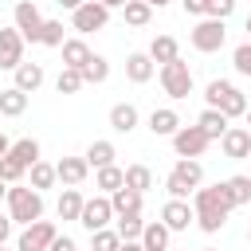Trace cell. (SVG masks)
Returning a JSON list of instances; mask_svg holds the SVG:
<instances>
[{"instance_id": "3", "label": "cell", "mask_w": 251, "mask_h": 251, "mask_svg": "<svg viewBox=\"0 0 251 251\" xmlns=\"http://www.w3.org/2000/svg\"><path fill=\"white\" fill-rule=\"evenodd\" d=\"M204 102H208L212 110H224L227 118H243V114H247V98H243V90L231 86L227 78H212L208 90H204Z\"/></svg>"}, {"instance_id": "50", "label": "cell", "mask_w": 251, "mask_h": 251, "mask_svg": "<svg viewBox=\"0 0 251 251\" xmlns=\"http://www.w3.org/2000/svg\"><path fill=\"white\" fill-rule=\"evenodd\" d=\"M145 4H153V8H165V4H169V0H145Z\"/></svg>"}, {"instance_id": "19", "label": "cell", "mask_w": 251, "mask_h": 251, "mask_svg": "<svg viewBox=\"0 0 251 251\" xmlns=\"http://www.w3.org/2000/svg\"><path fill=\"white\" fill-rule=\"evenodd\" d=\"M173 173H176V176H180V180H184V184H188L192 192H196V188L204 184V165H200L196 157H176Z\"/></svg>"}, {"instance_id": "29", "label": "cell", "mask_w": 251, "mask_h": 251, "mask_svg": "<svg viewBox=\"0 0 251 251\" xmlns=\"http://www.w3.org/2000/svg\"><path fill=\"white\" fill-rule=\"evenodd\" d=\"M94 184H98L102 192H118V188L126 184V169H118V165H106V169H94Z\"/></svg>"}, {"instance_id": "7", "label": "cell", "mask_w": 251, "mask_h": 251, "mask_svg": "<svg viewBox=\"0 0 251 251\" xmlns=\"http://www.w3.org/2000/svg\"><path fill=\"white\" fill-rule=\"evenodd\" d=\"M110 220H114V204H110V196H90V200L82 204L78 224H82L86 231H102V227H110Z\"/></svg>"}, {"instance_id": "37", "label": "cell", "mask_w": 251, "mask_h": 251, "mask_svg": "<svg viewBox=\"0 0 251 251\" xmlns=\"http://www.w3.org/2000/svg\"><path fill=\"white\" fill-rule=\"evenodd\" d=\"M122 247V235H118V227L110 231V227H102V231H90V251H118Z\"/></svg>"}, {"instance_id": "6", "label": "cell", "mask_w": 251, "mask_h": 251, "mask_svg": "<svg viewBox=\"0 0 251 251\" xmlns=\"http://www.w3.org/2000/svg\"><path fill=\"white\" fill-rule=\"evenodd\" d=\"M71 24H75V31H102L110 24V8L102 0H86L71 12Z\"/></svg>"}, {"instance_id": "1", "label": "cell", "mask_w": 251, "mask_h": 251, "mask_svg": "<svg viewBox=\"0 0 251 251\" xmlns=\"http://www.w3.org/2000/svg\"><path fill=\"white\" fill-rule=\"evenodd\" d=\"M192 208H196V224H200V231L216 235V231L227 224V212H231L227 188H224V184H208V188H196V192H192Z\"/></svg>"}, {"instance_id": "22", "label": "cell", "mask_w": 251, "mask_h": 251, "mask_svg": "<svg viewBox=\"0 0 251 251\" xmlns=\"http://www.w3.org/2000/svg\"><path fill=\"white\" fill-rule=\"evenodd\" d=\"M12 86H20V90L35 94V90L43 86V67H39V63H20V67H16V82H12Z\"/></svg>"}, {"instance_id": "14", "label": "cell", "mask_w": 251, "mask_h": 251, "mask_svg": "<svg viewBox=\"0 0 251 251\" xmlns=\"http://www.w3.org/2000/svg\"><path fill=\"white\" fill-rule=\"evenodd\" d=\"M55 173H59V180H63L67 188H78V184L86 180V173H90V161H86V157H63V161L55 165Z\"/></svg>"}, {"instance_id": "52", "label": "cell", "mask_w": 251, "mask_h": 251, "mask_svg": "<svg viewBox=\"0 0 251 251\" xmlns=\"http://www.w3.org/2000/svg\"><path fill=\"white\" fill-rule=\"evenodd\" d=\"M243 118H247V129H251V106H247V114H243Z\"/></svg>"}, {"instance_id": "24", "label": "cell", "mask_w": 251, "mask_h": 251, "mask_svg": "<svg viewBox=\"0 0 251 251\" xmlns=\"http://www.w3.org/2000/svg\"><path fill=\"white\" fill-rule=\"evenodd\" d=\"M24 110H27V90H20V86L0 90V114L4 118H20Z\"/></svg>"}, {"instance_id": "26", "label": "cell", "mask_w": 251, "mask_h": 251, "mask_svg": "<svg viewBox=\"0 0 251 251\" xmlns=\"http://www.w3.org/2000/svg\"><path fill=\"white\" fill-rule=\"evenodd\" d=\"M82 192L78 188H63V196H59V204H55V212H59V220H78L82 216Z\"/></svg>"}, {"instance_id": "9", "label": "cell", "mask_w": 251, "mask_h": 251, "mask_svg": "<svg viewBox=\"0 0 251 251\" xmlns=\"http://www.w3.org/2000/svg\"><path fill=\"white\" fill-rule=\"evenodd\" d=\"M173 149H176V157H200L208 149V133L200 126H180L173 133Z\"/></svg>"}, {"instance_id": "31", "label": "cell", "mask_w": 251, "mask_h": 251, "mask_svg": "<svg viewBox=\"0 0 251 251\" xmlns=\"http://www.w3.org/2000/svg\"><path fill=\"white\" fill-rule=\"evenodd\" d=\"M82 86H86V78H82V71H75V67H63L59 78H55V90H59V94H78Z\"/></svg>"}, {"instance_id": "23", "label": "cell", "mask_w": 251, "mask_h": 251, "mask_svg": "<svg viewBox=\"0 0 251 251\" xmlns=\"http://www.w3.org/2000/svg\"><path fill=\"white\" fill-rule=\"evenodd\" d=\"M110 204H114V216H126V212H141V192L122 184L118 192H110Z\"/></svg>"}, {"instance_id": "56", "label": "cell", "mask_w": 251, "mask_h": 251, "mask_svg": "<svg viewBox=\"0 0 251 251\" xmlns=\"http://www.w3.org/2000/svg\"><path fill=\"white\" fill-rule=\"evenodd\" d=\"M204 251H216V247H204Z\"/></svg>"}, {"instance_id": "49", "label": "cell", "mask_w": 251, "mask_h": 251, "mask_svg": "<svg viewBox=\"0 0 251 251\" xmlns=\"http://www.w3.org/2000/svg\"><path fill=\"white\" fill-rule=\"evenodd\" d=\"M102 4H106L110 12H114V8H126V0H102Z\"/></svg>"}, {"instance_id": "36", "label": "cell", "mask_w": 251, "mask_h": 251, "mask_svg": "<svg viewBox=\"0 0 251 251\" xmlns=\"http://www.w3.org/2000/svg\"><path fill=\"white\" fill-rule=\"evenodd\" d=\"M55 180H59L55 165H47V161H35V165H31V188H39V192H43V188H51Z\"/></svg>"}, {"instance_id": "53", "label": "cell", "mask_w": 251, "mask_h": 251, "mask_svg": "<svg viewBox=\"0 0 251 251\" xmlns=\"http://www.w3.org/2000/svg\"><path fill=\"white\" fill-rule=\"evenodd\" d=\"M247 35H251V16H247Z\"/></svg>"}, {"instance_id": "5", "label": "cell", "mask_w": 251, "mask_h": 251, "mask_svg": "<svg viewBox=\"0 0 251 251\" xmlns=\"http://www.w3.org/2000/svg\"><path fill=\"white\" fill-rule=\"evenodd\" d=\"M192 47L200 51V55H212V51H220L224 47V39H227V27H224V20H216V16H204L196 27H192Z\"/></svg>"}, {"instance_id": "21", "label": "cell", "mask_w": 251, "mask_h": 251, "mask_svg": "<svg viewBox=\"0 0 251 251\" xmlns=\"http://www.w3.org/2000/svg\"><path fill=\"white\" fill-rule=\"evenodd\" d=\"M59 51H63V67H75V71H82V67L90 63V55H94V51H90L82 39H67Z\"/></svg>"}, {"instance_id": "44", "label": "cell", "mask_w": 251, "mask_h": 251, "mask_svg": "<svg viewBox=\"0 0 251 251\" xmlns=\"http://www.w3.org/2000/svg\"><path fill=\"white\" fill-rule=\"evenodd\" d=\"M47 251H78V247H75V239H71V235H55Z\"/></svg>"}, {"instance_id": "51", "label": "cell", "mask_w": 251, "mask_h": 251, "mask_svg": "<svg viewBox=\"0 0 251 251\" xmlns=\"http://www.w3.org/2000/svg\"><path fill=\"white\" fill-rule=\"evenodd\" d=\"M4 196H8V184H4V180H0V200H4Z\"/></svg>"}, {"instance_id": "39", "label": "cell", "mask_w": 251, "mask_h": 251, "mask_svg": "<svg viewBox=\"0 0 251 251\" xmlns=\"http://www.w3.org/2000/svg\"><path fill=\"white\" fill-rule=\"evenodd\" d=\"M39 43H47V47H63L67 39H63V24L59 20H43V27H39Z\"/></svg>"}, {"instance_id": "30", "label": "cell", "mask_w": 251, "mask_h": 251, "mask_svg": "<svg viewBox=\"0 0 251 251\" xmlns=\"http://www.w3.org/2000/svg\"><path fill=\"white\" fill-rule=\"evenodd\" d=\"M122 16H126V24H129V27H145V24L153 20V4H145V0H126Z\"/></svg>"}, {"instance_id": "48", "label": "cell", "mask_w": 251, "mask_h": 251, "mask_svg": "<svg viewBox=\"0 0 251 251\" xmlns=\"http://www.w3.org/2000/svg\"><path fill=\"white\" fill-rule=\"evenodd\" d=\"M8 149H12V141H8V133H4V129H0V157H4V153H8Z\"/></svg>"}, {"instance_id": "40", "label": "cell", "mask_w": 251, "mask_h": 251, "mask_svg": "<svg viewBox=\"0 0 251 251\" xmlns=\"http://www.w3.org/2000/svg\"><path fill=\"white\" fill-rule=\"evenodd\" d=\"M231 63H235V71H239L243 78H251V39L239 43V47L231 51Z\"/></svg>"}, {"instance_id": "54", "label": "cell", "mask_w": 251, "mask_h": 251, "mask_svg": "<svg viewBox=\"0 0 251 251\" xmlns=\"http://www.w3.org/2000/svg\"><path fill=\"white\" fill-rule=\"evenodd\" d=\"M0 251H8V247H4V243H0Z\"/></svg>"}, {"instance_id": "13", "label": "cell", "mask_w": 251, "mask_h": 251, "mask_svg": "<svg viewBox=\"0 0 251 251\" xmlns=\"http://www.w3.org/2000/svg\"><path fill=\"white\" fill-rule=\"evenodd\" d=\"M161 220H165V227H169V231H184V227L196 220V208H192L188 200H176V196H169V204L161 208Z\"/></svg>"}, {"instance_id": "20", "label": "cell", "mask_w": 251, "mask_h": 251, "mask_svg": "<svg viewBox=\"0 0 251 251\" xmlns=\"http://www.w3.org/2000/svg\"><path fill=\"white\" fill-rule=\"evenodd\" d=\"M169 227H165V220H153V224H145V231H141V247L145 251H169Z\"/></svg>"}, {"instance_id": "8", "label": "cell", "mask_w": 251, "mask_h": 251, "mask_svg": "<svg viewBox=\"0 0 251 251\" xmlns=\"http://www.w3.org/2000/svg\"><path fill=\"white\" fill-rule=\"evenodd\" d=\"M59 231H55V224L51 220H35V224H27L24 231H20V251H47L51 247V239H55Z\"/></svg>"}, {"instance_id": "17", "label": "cell", "mask_w": 251, "mask_h": 251, "mask_svg": "<svg viewBox=\"0 0 251 251\" xmlns=\"http://www.w3.org/2000/svg\"><path fill=\"white\" fill-rule=\"evenodd\" d=\"M227 122H231V118H227L224 110H212V106H204L200 118H196V126L208 133V141H220V137L227 133Z\"/></svg>"}, {"instance_id": "35", "label": "cell", "mask_w": 251, "mask_h": 251, "mask_svg": "<svg viewBox=\"0 0 251 251\" xmlns=\"http://www.w3.org/2000/svg\"><path fill=\"white\" fill-rule=\"evenodd\" d=\"M141 231H145L141 212H126V216H118V235H122V239H141Z\"/></svg>"}, {"instance_id": "34", "label": "cell", "mask_w": 251, "mask_h": 251, "mask_svg": "<svg viewBox=\"0 0 251 251\" xmlns=\"http://www.w3.org/2000/svg\"><path fill=\"white\" fill-rule=\"evenodd\" d=\"M126 184H129V188H137V192L145 196V192L153 188V173H149L145 165H126Z\"/></svg>"}, {"instance_id": "12", "label": "cell", "mask_w": 251, "mask_h": 251, "mask_svg": "<svg viewBox=\"0 0 251 251\" xmlns=\"http://www.w3.org/2000/svg\"><path fill=\"white\" fill-rule=\"evenodd\" d=\"M220 149H224V157H231V161L251 157V129H247V126H227V133L220 137Z\"/></svg>"}, {"instance_id": "32", "label": "cell", "mask_w": 251, "mask_h": 251, "mask_svg": "<svg viewBox=\"0 0 251 251\" xmlns=\"http://www.w3.org/2000/svg\"><path fill=\"white\" fill-rule=\"evenodd\" d=\"M24 173H27V165H24L20 157H12V153L0 157V180H4V184H20Z\"/></svg>"}, {"instance_id": "2", "label": "cell", "mask_w": 251, "mask_h": 251, "mask_svg": "<svg viewBox=\"0 0 251 251\" xmlns=\"http://www.w3.org/2000/svg\"><path fill=\"white\" fill-rule=\"evenodd\" d=\"M8 216L16 224H35L43 220V192L39 188H24V184H8Z\"/></svg>"}, {"instance_id": "10", "label": "cell", "mask_w": 251, "mask_h": 251, "mask_svg": "<svg viewBox=\"0 0 251 251\" xmlns=\"http://www.w3.org/2000/svg\"><path fill=\"white\" fill-rule=\"evenodd\" d=\"M24 35H20V27H0V67L4 71H16L20 63H24Z\"/></svg>"}, {"instance_id": "18", "label": "cell", "mask_w": 251, "mask_h": 251, "mask_svg": "<svg viewBox=\"0 0 251 251\" xmlns=\"http://www.w3.org/2000/svg\"><path fill=\"white\" fill-rule=\"evenodd\" d=\"M110 129H114V133H133V129H137V106H133V102L110 106Z\"/></svg>"}, {"instance_id": "16", "label": "cell", "mask_w": 251, "mask_h": 251, "mask_svg": "<svg viewBox=\"0 0 251 251\" xmlns=\"http://www.w3.org/2000/svg\"><path fill=\"white\" fill-rule=\"evenodd\" d=\"M153 71H157V63L149 59V51H133V55H126V78H129V82H149Z\"/></svg>"}, {"instance_id": "38", "label": "cell", "mask_w": 251, "mask_h": 251, "mask_svg": "<svg viewBox=\"0 0 251 251\" xmlns=\"http://www.w3.org/2000/svg\"><path fill=\"white\" fill-rule=\"evenodd\" d=\"M82 78H86V82H106V78H110V63H106L102 55H90V63L82 67Z\"/></svg>"}, {"instance_id": "15", "label": "cell", "mask_w": 251, "mask_h": 251, "mask_svg": "<svg viewBox=\"0 0 251 251\" xmlns=\"http://www.w3.org/2000/svg\"><path fill=\"white\" fill-rule=\"evenodd\" d=\"M176 129H180V114H176L173 106H161V110L149 114V133H153V137H173Z\"/></svg>"}, {"instance_id": "4", "label": "cell", "mask_w": 251, "mask_h": 251, "mask_svg": "<svg viewBox=\"0 0 251 251\" xmlns=\"http://www.w3.org/2000/svg\"><path fill=\"white\" fill-rule=\"evenodd\" d=\"M157 78H161V86H165V94H169V98H188V94H192V71H188V63H184V59L161 63Z\"/></svg>"}, {"instance_id": "47", "label": "cell", "mask_w": 251, "mask_h": 251, "mask_svg": "<svg viewBox=\"0 0 251 251\" xmlns=\"http://www.w3.org/2000/svg\"><path fill=\"white\" fill-rule=\"evenodd\" d=\"M55 4H59V8H67V12H75V8H78V4H86V0H55Z\"/></svg>"}, {"instance_id": "11", "label": "cell", "mask_w": 251, "mask_h": 251, "mask_svg": "<svg viewBox=\"0 0 251 251\" xmlns=\"http://www.w3.org/2000/svg\"><path fill=\"white\" fill-rule=\"evenodd\" d=\"M12 16H16V27H20V35H24L27 43H39V27H43V16H39V8H35L31 0H20Z\"/></svg>"}, {"instance_id": "55", "label": "cell", "mask_w": 251, "mask_h": 251, "mask_svg": "<svg viewBox=\"0 0 251 251\" xmlns=\"http://www.w3.org/2000/svg\"><path fill=\"white\" fill-rule=\"evenodd\" d=\"M247 239H251V227H247Z\"/></svg>"}, {"instance_id": "45", "label": "cell", "mask_w": 251, "mask_h": 251, "mask_svg": "<svg viewBox=\"0 0 251 251\" xmlns=\"http://www.w3.org/2000/svg\"><path fill=\"white\" fill-rule=\"evenodd\" d=\"M12 216H0V243H8V235H12Z\"/></svg>"}, {"instance_id": "27", "label": "cell", "mask_w": 251, "mask_h": 251, "mask_svg": "<svg viewBox=\"0 0 251 251\" xmlns=\"http://www.w3.org/2000/svg\"><path fill=\"white\" fill-rule=\"evenodd\" d=\"M224 188H227V200H231V208H243V204H251V176H227V180H224Z\"/></svg>"}, {"instance_id": "42", "label": "cell", "mask_w": 251, "mask_h": 251, "mask_svg": "<svg viewBox=\"0 0 251 251\" xmlns=\"http://www.w3.org/2000/svg\"><path fill=\"white\" fill-rule=\"evenodd\" d=\"M235 12V0H208V16H216V20H227Z\"/></svg>"}, {"instance_id": "25", "label": "cell", "mask_w": 251, "mask_h": 251, "mask_svg": "<svg viewBox=\"0 0 251 251\" xmlns=\"http://www.w3.org/2000/svg\"><path fill=\"white\" fill-rule=\"evenodd\" d=\"M149 59H153V63H173V59H180V43H176L173 35H157V39L149 43Z\"/></svg>"}, {"instance_id": "28", "label": "cell", "mask_w": 251, "mask_h": 251, "mask_svg": "<svg viewBox=\"0 0 251 251\" xmlns=\"http://www.w3.org/2000/svg\"><path fill=\"white\" fill-rule=\"evenodd\" d=\"M114 157H118L114 141H90V149H86L90 169H106V165H114Z\"/></svg>"}, {"instance_id": "43", "label": "cell", "mask_w": 251, "mask_h": 251, "mask_svg": "<svg viewBox=\"0 0 251 251\" xmlns=\"http://www.w3.org/2000/svg\"><path fill=\"white\" fill-rule=\"evenodd\" d=\"M184 12H188V16H200V20H204V16H208V0H184Z\"/></svg>"}, {"instance_id": "33", "label": "cell", "mask_w": 251, "mask_h": 251, "mask_svg": "<svg viewBox=\"0 0 251 251\" xmlns=\"http://www.w3.org/2000/svg\"><path fill=\"white\" fill-rule=\"evenodd\" d=\"M8 153H12V157H20V161L31 169V165L39 161V141H35V137H20V141H12V149H8Z\"/></svg>"}, {"instance_id": "46", "label": "cell", "mask_w": 251, "mask_h": 251, "mask_svg": "<svg viewBox=\"0 0 251 251\" xmlns=\"http://www.w3.org/2000/svg\"><path fill=\"white\" fill-rule=\"evenodd\" d=\"M118 251H145V247H141V239H122Z\"/></svg>"}, {"instance_id": "41", "label": "cell", "mask_w": 251, "mask_h": 251, "mask_svg": "<svg viewBox=\"0 0 251 251\" xmlns=\"http://www.w3.org/2000/svg\"><path fill=\"white\" fill-rule=\"evenodd\" d=\"M165 188H169V196H176V200H188V196H192V188H188L176 173H169V176H165Z\"/></svg>"}]
</instances>
